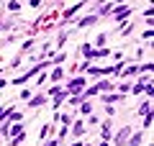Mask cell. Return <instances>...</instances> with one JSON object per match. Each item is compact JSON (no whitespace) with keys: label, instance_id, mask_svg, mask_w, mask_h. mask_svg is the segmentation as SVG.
I'll list each match as a JSON object with an SVG mask.
<instances>
[{"label":"cell","instance_id":"obj_1","mask_svg":"<svg viewBox=\"0 0 154 146\" xmlns=\"http://www.w3.org/2000/svg\"><path fill=\"white\" fill-rule=\"evenodd\" d=\"M85 90V77H75V80L67 85V95H80Z\"/></svg>","mask_w":154,"mask_h":146},{"label":"cell","instance_id":"obj_2","mask_svg":"<svg viewBox=\"0 0 154 146\" xmlns=\"http://www.w3.org/2000/svg\"><path fill=\"white\" fill-rule=\"evenodd\" d=\"M131 136V126H123L118 133H116V146H126V138Z\"/></svg>","mask_w":154,"mask_h":146},{"label":"cell","instance_id":"obj_3","mask_svg":"<svg viewBox=\"0 0 154 146\" xmlns=\"http://www.w3.org/2000/svg\"><path fill=\"white\" fill-rule=\"evenodd\" d=\"M128 13H131V8H128V5H121V8H116V11H113V18H116L118 23H123V21L128 18Z\"/></svg>","mask_w":154,"mask_h":146},{"label":"cell","instance_id":"obj_4","mask_svg":"<svg viewBox=\"0 0 154 146\" xmlns=\"http://www.w3.org/2000/svg\"><path fill=\"white\" fill-rule=\"evenodd\" d=\"M46 97L44 95H36V97H28V108H41Z\"/></svg>","mask_w":154,"mask_h":146},{"label":"cell","instance_id":"obj_5","mask_svg":"<svg viewBox=\"0 0 154 146\" xmlns=\"http://www.w3.org/2000/svg\"><path fill=\"white\" fill-rule=\"evenodd\" d=\"M95 87H98V92H110L116 85H113V82H108V80H103V82H98Z\"/></svg>","mask_w":154,"mask_h":146},{"label":"cell","instance_id":"obj_6","mask_svg":"<svg viewBox=\"0 0 154 146\" xmlns=\"http://www.w3.org/2000/svg\"><path fill=\"white\" fill-rule=\"evenodd\" d=\"M82 133H85V123H82V120L72 123V136H82Z\"/></svg>","mask_w":154,"mask_h":146},{"label":"cell","instance_id":"obj_7","mask_svg":"<svg viewBox=\"0 0 154 146\" xmlns=\"http://www.w3.org/2000/svg\"><path fill=\"white\" fill-rule=\"evenodd\" d=\"M95 21H98V16H88V18H82V21H77V26H80V28H88V26H93Z\"/></svg>","mask_w":154,"mask_h":146},{"label":"cell","instance_id":"obj_8","mask_svg":"<svg viewBox=\"0 0 154 146\" xmlns=\"http://www.w3.org/2000/svg\"><path fill=\"white\" fill-rule=\"evenodd\" d=\"M116 100H118V103L123 100L121 92H113V95H103V103H116Z\"/></svg>","mask_w":154,"mask_h":146},{"label":"cell","instance_id":"obj_9","mask_svg":"<svg viewBox=\"0 0 154 146\" xmlns=\"http://www.w3.org/2000/svg\"><path fill=\"white\" fill-rule=\"evenodd\" d=\"M149 113H152V100H144L139 108V115H149Z\"/></svg>","mask_w":154,"mask_h":146},{"label":"cell","instance_id":"obj_10","mask_svg":"<svg viewBox=\"0 0 154 146\" xmlns=\"http://www.w3.org/2000/svg\"><path fill=\"white\" fill-rule=\"evenodd\" d=\"M126 146H141V133H134L131 138H126Z\"/></svg>","mask_w":154,"mask_h":146},{"label":"cell","instance_id":"obj_11","mask_svg":"<svg viewBox=\"0 0 154 146\" xmlns=\"http://www.w3.org/2000/svg\"><path fill=\"white\" fill-rule=\"evenodd\" d=\"M80 110H82L85 115H90L93 113V103H90V100H82V103H80Z\"/></svg>","mask_w":154,"mask_h":146},{"label":"cell","instance_id":"obj_12","mask_svg":"<svg viewBox=\"0 0 154 146\" xmlns=\"http://www.w3.org/2000/svg\"><path fill=\"white\" fill-rule=\"evenodd\" d=\"M49 77H51V80H54V82H59L62 77H64V72H62L59 67H57V69H51V75H49Z\"/></svg>","mask_w":154,"mask_h":146},{"label":"cell","instance_id":"obj_13","mask_svg":"<svg viewBox=\"0 0 154 146\" xmlns=\"http://www.w3.org/2000/svg\"><path fill=\"white\" fill-rule=\"evenodd\" d=\"M8 11L18 13V11H21V3H16V0H11V3H8Z\"/></svg>","mask_w":154,"mask_h":146},{"label":"cell","instance_id":"obj_14","mask_svg":"<svg viewBox=\"0 0 154 146\" xmlns=\"http://www.w3.org/2000/svg\"><path fill=\"white\" fill-rule=\"evenodd\" d=\"M49 133H51V126H49V123H46V126H41V133H38V136L44 138V136H49Z\"/></svg>","mask_w":154,"mask_h":146},{"label":"cell","instance_id":"obj_15","mask_svg":"<svg viewBox=\"0 0 154 146\" xmlns=\"http://www.w3.org/2000/svg\"><path fill=\"white\" fill-rule=\"evenodd\" d=\"M82 54L85 56H93V46H90V44H85V46H82Z\"/></svg>","mask_w":154,"mask_h":146},{"label":"cell","instance_id":"obj_16","mask_svg":"<svg viewBox=\"0 0 154 146\" xmlns=\"http://www.w3.org/2000/svg\"><path fill=\"white\" fill-rule=\"evenodd\" d=\"M105 38H108V36H105V33H100V36L95 38V44H98V46H103V44H105Z\"/></svg>","mask_w":154,"mask_h":146},{"label":"cell","instance_id":"obj_17","mask_svg":"<svg viewBox=\"0 0 154 146\" xmlns=\"http://www.w3.org/2000/svg\"><path fill=\"white\" fill-rule=\"evenodd\" d=\"M144 128H152V115H144Z\"/></svg>","mask_w":154,"mask_h":146},{"label":"cell","instance_id":"obj_18","mask_svg":"<svg viewBox=\"0 0 154 146\" xmlns=\"http://www.w3.org/2000/svg\"><path fill=\"white\" fill-rule=\"evenodd\" d=\"M31 49H33V41H31V38H28V41L23 44V51H31Z\"/></svg>","mask_w":154,"mask_h":146},{"label":"cell","instance_id":"obj_19","mask_svg":"<svg viewBox=\"0 0 154 146\" xmlns=\"http://www.w3.org/2000/svg\"><path fill=\"white\" fill-rule=\"evenodd\" d=\"M44 146H59V138H51V141H46Z\"/></svg>","mask_w":154,"mask_h":146},{"label":"cell","instance_id":"obj_20","mask_svg":"<svg viewBox=\"0 0 154 146\" xmlns=\"http://www.w3.org/2000/svg\"><path fill=\"white\" fill-rule=\"evenodd\" d=\"M28 5H31V8H38V5H41V0H28Z\"/></svg>","mask_w":154,"mask_h":146},{"label":"cell","instance_id":"obj_21","mask_svg":"<svg viewBox=\"0 0 154 146\" xmlns=\"http://www.w3.org/2000/svg\"><path fill=\"white\" fill-rule=\"evenodd\" d=\"M72 146H93V144H80V141H77V144H72Z\"/></svg>","mask_w":154,"mask_h":146},{"label":"cell","instance_id":"obj_22","mask_svg":"<svg viewBox=\"0 0 154 146\" xmlns=\"http://www.w3.org/2000/svg\"><path fill=\"white\" fill-rule=\"evenodd\" d=\"M5 85H8V82H5V80H0V90H3V87H5Z\"/></svg>","mask_w":154,"mask_h":146},{"label":"cell","instance_id":"obj_23","mask_svg":"<svg viewBox=\"0 0 154 146\" xmlns=\"http://www.w3.org/2000/svg\"><path fill=\"white\" fill-rule=\"evenodd\" d=\"M85 3H88V0H80V5H85Z\"/></svg>","mask_w":154,"mask_h":146}]
</instances>
